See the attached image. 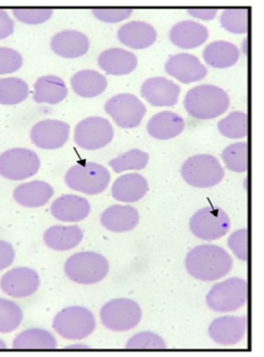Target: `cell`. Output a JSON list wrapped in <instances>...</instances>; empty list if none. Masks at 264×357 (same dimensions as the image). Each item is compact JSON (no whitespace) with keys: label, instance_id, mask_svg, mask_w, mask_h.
<instances>
[{"label":"cell","instance_id":"obj_1","mask_svg":"<svg viewBox=\"0 0 264 357\" xmlns=\"http://www.w3.org/2000/svg\"><path fill=\"white\" fill-rule=\"evenodd\" d=\"M185 266L192 278L210 282L219 280L232 271L233 259L218 245H201L188 252Z\"/></svg>","mask_w":264,"mask_h":357},{"label":"cell","instance_id":"obj_2","mask_svg":"<svg viewBox=\"0 0 264 357\" xmlns=\"http://www.w3.org/2000/svg\"><path fill=\"white\" fill-rule=\"evenodd\" d=\"M230 103L227 92L212 84L193 87L185 99V107L188 114L199 120L219 117L228 110Z\"/></svg>","mask_w":264,"mask_h":357},{"label":"cell","instance_id":"obj_3","mask_svg":"<svg viewBox=\"0 0 264 357\" xmlns=\"http://www.w3.org/2000/svg\"><path fill=\"white\" fill-rule=\"evenodd\" d=\"M106 257L94 252H82L72 255L65 264L68 278L79 284L91 285L100 282L109 273Z\"/></svg>","mask_w":264,"mask_h":357},{"label":"cell","instance_id":"obj_4","mask_svg":"<svg viewBox=\"0 0 264 357\" xmlns=\"http://www.w3.org/2000/svg\"><path fill=\"white\" fill-rule=\"evenodd\" d=\"M96 321L93 314L84 307H68L54 319L53 328L65 340L86 339L94 332Z\"/></svg>","mask_w":264,"mask_h":357},{"label":"cell","instance_id":"obj_5","mask_svg":"<svg viewBox=\"0 0 264 357\" xmlns=\"http://www.w3.org/2000/svg\"><path fill=\"white\" fill-rule=\"evenodd\" d=\"M181 176L193 188H210L223 181L225 172L213 155H198L186 160L181 167Z\"/></svg>","mask_w":264,"mask_h":357},{"label":"cell","instance_id":"obj_6","mask_svg":"<svg viewBox=\"0 0 264 357\" xmlns=\"http://www.w3.org/2000/svg\"><path fill=\"white\" fill-rule=\"evenodd\" d=\"M249 297L246 280L233 278L214 285L207 295V305L219 313H228L242 308Z\"/></svg>","mask_w":264,"mask_h":357},{"label":"cell","instance_id":"obj_7","mask_svg":"<svg viewBox=\"0 0 264 357\" xmlns=\"http://www.w3.org/2000/svg\"><path fill=\"white\" fill-rule=\"evenodd\" d=\"M110 179L109 172L95 162L75 165L68 170L65 176L68 188L87 195L103 192L109 185Z\"/></svg>","mask_w":264,"mask_h":357},{"label":"cell","instance_id":"obj_8","mask_svg":"<svg viewBox=\"0 0 264 357\" xmlns=\"http://www.w3.org/2000/svg\"><path fill=\"white\" fill-rule=\"evenodd\" d=\"M143 317L140 306L126 298L113 299L102 307L100 319L103 326L113 332H127L139 325Z\"/></svg>","mask_w":264,"mask_h":357},{"label":"cell","instance_id":"obj_9","mask_svg":"<svg viewBox=\"0 0 264 357\" xmlns=\"http://www.w3.org/2000/svg\"><path fill=\"white\" fill-rule=\"evenodd\" d=\"M40 158L28 149H11L0 155V176L9 181H24L39 172Z\"/></svg>","mask_w":264,"mask_h":357},{"label":"cell","instance_id":"obj_10","mask_svg":"<svg viewBox=\"0 0 264 357\" xmlns=\"http://www.w3.org/2000/svg\"><path fill=\"white\" fill-rule=\"evenodd\" d=\"M189 226L193 235L200 240L211 242L227 235L231 220L221 208L206 207L193 215Z\"/></svg>","mask_w":264,"mask_h":357},{"label":"cell","instance_id":"obj_11","mask_svg":"<svg viewBox=\"0 0 264 357\" xmlns=\"http://www.w3.org/2000/svg\"><path fill=\"white\" fill-rule=\"evenodd\" d=\"M105 111L118 126L124 129L138 127L147 112L145 104L138 97L130 93L113 96L106 102Z\"/></svg>","mask_w":264,"mask_h":357},{"label":"cell","instance_id":"obj_12","mask_svg":"<svg viewBox=\"0 0 264 357\" xmlns=\"http://www.w3.org/2000/svg\"><path fill=\"white\" fill-rule=\"evenodd\" d=\"M114 136L112 125L101 117H88L77 125L75 142L79 148L95 151L109 145Z\"/></svg>","mask_w":264,"mask_h":357},{"label":"cell","instance_id":"obj_13","mask_svg":"<svg viewBox=\"0 0 264 357\" xmlns=\"http://www.w3.org/2000/svg\"><path fill=\"white\" fill-rule=\"evenodd\" d=\"M39 287V275L29 267H16L11 269L0 280L2 292L18 299L32 296Z\"/></svg>","mask_w":264,"mask_h":357},{"label":"cell","instance_id":"obj_14","mask_svg":"<svg viewBox=\"0 0 264 357\" xmlns=\"http://www.w3.org/2000/svg\"><path fill=\"white\" fill-rule=\"evenodd\" d=\"M70 129V125L60 120H44L32 128L30 138L38 148L56 150L67 143Z\"/></svg>","mask_w":264,"mask_h":357},{"label":"cell","instance_id":"obj_15","mask_svg":"<svg viewBox=\"0 0 264 357\" xmlns=\"http://www.w3.org/2000/svg\"><path fill=\"white\" fill-rule=\"evenodd\" d=\"M180 87L166 77H152L141 85V94L148 103L157 107H171L178 101Z\"/></svg>","mask_w":264,"mask_h":357},{"label":"cell","instance_id":"obj_16","mask_svg":"<svg viewBox=\"0 0 264 357\" xmlns=\"http://www.w3.org/2000/svg\"><path fill=\"white\" fill-rule=\"evenodd\" d=\"M246 317L226 316L216 319L209 327V335L216 344L233 345L239 344L247 333Z\"/></svg>","mask_w":264,"mask_h":357},{"label":"cell","instance_id":"obj_17","mask_svg":"<svg viewBox=\"0 0 264 357\" xmlns=\"http://www.w3.org/2000/svg\"><path fill=\"white\" fill-rule=\"evenodd\" d=\"M166 70L169 75L185 84L199 82L208 73V70L199 59L190 54L171 56L166 61Z\"/></svg>","mask_w":264,"mask_h":357},{"label":"cell","instance_id":"obj_18","mask_svg":"<svg viewBox=\"0 0 264 357\" xmlns=\"http://www.w3.org/2000/svg\"><path fill=\"white\" fill-rule=\"evenodd\" d=\"M91 210V204L86 198L70 194L61 196L51 206L52 215L59 221L67 223L86 219Z\"/></svg>","mask_w":264,"mask_h":357},{"label":"cell","instance_id":"obj_19","mask_svg":"<svg viewBox=\"0 0 264 357\" xmlns=\"http://www.w3.org/2000/svg\"><path fill=\"white\" fill-rule=\"evenodd\" d=\"M51 48L54 53L63 58L77 59L88 52L89 40L79 31H62L52 38Z\"/></svg>","mask_w":264,"mask_h":357},{"label":"cell","instance_id":"obj_20","mask_svg":"<svg viewBox=\"0 0 264 357\" xmlns=\"http://www.w3.org/2000/svg\"><path fill=\"white\" fill-rule=\"evenodd\" d=\"M208 37V29L195 21L178 22L169 32L172 44L181 49H194L202 46Z\"/></svg>","mask_w":264,"mask_h":357},{"label":"cell","instance_id":"obj_21","mask_svg":"<svg viewBox=\"0 0 264 357\" xmlns=\"http://www.w3.org/2000/svg\"><path fill=\"white\" fill-rule=\"evenodd\" d=\"M157 31L143 21H133L122 26L118 31V39L131 49L143 50L152 46L157 40Z\"/></svg>","mask_w":264,"mask_h":357},{"label":"cell","instance_id":"obj_22","mask_svg":"<svg viewBox=\"0 0 264 357\" xmlns=\"http://www.w3.org/2000/svg\"><path fill=\"white\" fill-rule=\"evenodd\" d=\"M98 65L108 75H126L136 70L138 59L126 50L113 48L99 55Z\"/></svg>","mask_w":264,"mask_h":357},{"label":"cell","instance_id":"obj_23","mask_svg":"<svg viewBox=\"0 0 264 357\" xmlns=\"http://www.w3.org/2000/svg\"><path fill=\"white\" fill-rule=\"evenodd\" d=\"M139 213L137 209L124 205H113L101 214L100 221L108 231L125 233L135 229L139 224Z\"/></svg>","mask_w":264,"mask_h":357},{"label":"cell","instance_id":"obj_24","mask_svg":"<svg viewBox=\"0 0 264 357\" xmlns=\"http://www.w3.org/2000/svg\"><path fill=\"white\" fill-rule=\"evenodd\" d=\"M148 191L147 179L139 174H125L113 183L114 199L124 203H134L143 199Z\"/></svg>","mask_w":264,"mask_h":357},{"label":"cell","instance_id":"obj_25","mask_svg":"<svg viewBox=\"0 0 264 357\" xmlns=\"http://www.w3.org/2000/svg\"><path fill=\"white\" fill-rule=\"evenodd\" d=\"M185 122L180 115L171 111H162L150 118L148 123V133L157 139H171L183 133Z\"/></svg>","mask_w":264,"mask_h":357},{"label":"cell","instance_id":"obj_26","mask_svg":"<svg viewBox=\"0 0 264 357\" xmlns=\"http://www.w3.org/2000/svg\"><path fill=\"white\" fill-rule=\"evenodd\" d=\"M54 189L48 182L34 181L21 184L14 190V200L21 206L39 208L53 197Z\"/></svg>","mask_w":264,"mask_h":357},{"label":"cell","instance_id":"obj_27","mask_svg":"<svg viewBox=\"0 0 264 357\" xmlns=\"http://www.w3.org/2000/svg\"><path fill=\"white\" fill-rule=\"evenodd\" d=\"M84 238L79 226H54L44 234L47 247L56 252H67L77 248Z\"/></svg>","mask_w":264,"mask_h":357},{"label":"cell","instance_id":"obj_28","mask_svg":"<svg viewBox=\"0 0 264 357\" xmlns=\"http://www.w3.org/2000/svg\"><path fill=\"white\" fill-rule=\"evenodd\" d=\"M67 85L61 77L56 75H45L34 84L33 98L37 103H48L55 105L62 102L68 96Z\"/></svg>","mask_w":264,"mask_h":357},{"label":"cell","instance_id":"obj_29","mask_svg":"<svg viewBox=\"0 0 264 357\" xmlns=\"http://www.w3.org/2000/svg\"><path fill=\"white\" fill-rule=\"evenodd\" d=\"M203 58L210 67L228 68L238 63L240 51L232 43L216 41L205 48Z\"/></svg>","mask_w":264,"mask_h":357},{"label":"cell","instance_id":"obj_30","mask_svg":"<svg viewBox=\"0 0 264 357\" xmlns=\"http://www.w3.org/2000/svg\"><path fill=\"white\" fill-rule=\"evenodd\" d=\"M70 82L75 94L84 98L100 96L107 87V79L104 75L91 70H80L75 73Z\"/></svg>","mask_w":264,"mask_h":357},{"label":"cell","instance_id":"obj_31","mask_svg":"<svg viewBox=\"0 0 264 357\" xmlns=\"http://www.w3.org/2000/svg\"><path fill=\"white\" fill-rule=\"evenodd\" d=\"M13 345L14 349H55L56 340L48 331L30 328L19 333Z\"/></svg>","mask_w":264,"mask_h":357},{"label":"cell","instance_id":"obj_32","mask_svg":"<svg viewBox=\"0 0 264 357\" xmlns=\"http://www.w3.org/2000/svg\"><path fill=\"white\" fill-rule=\"evenodd\" d=\"M29 96V86L17 77L0 79V104L16 105L23 102Z\"/></svg>","mask_w":264,"mask_h":357},{"label":"cell","instance_id":"obj_33","mask_svg":"<svg viewBox=\"0 0 264 357\" xmlns=\"http://www.w3.org/2000/svg\"><path fill=\"white\" fill-rule=\"evenodd\" d=\"M219 132L228 139H242L249 133V117L246 113L235 111L218 123Z\"/></svg>","mask_w":264,"mask_h":357},{"label":"cell","instance_id":"obj_34","mask_svg":"<svg viewBox=\"0 0 264 357\" xmlns=\"http://www.w3.org/2000/svg\"><path fill=\"white\" fill-rule=\"evenodd\" d=\"M150 155L145 151L133 149L113 158L109 165L116 174L126 172V170H141L147 167Z\"/></svg>","mask_w":264,"mask_h":357},{"label":"cell","instance_id":"obj_35","mask_svg":"<svg viewBox=\"0 0 264 357\" xmlns=\"http://www.w3.org/2000/svg\"><path fill=\"white\" fill-rule=\"evenodd\" d=\"M224 162L233 172H246L249 169V146L235 143L227 146L222 153Z\"/></svg>","mask_w":264,"mask_h":357},{"label":"cell","instance_id":"obj_36","mask_svg":"<svg viewBox=\"0 0 264 357\" xmlns=\"http://www.w3.org/2000/svg\"><path fill=\"white\" fill-rule=\"evenodd\" d=\"M22 321V309L16 303L0 298V333L14 332Z\"/></svg>","mask_w":264,"mask_h":357},{"label":"cell","instance_id":"obj_37","mask_svg":"<svg viewBox=\"0 0 264 357\" xmlns=\"http://www.w3.org/2000/svg\"><path fill=\"white\" fill-rule=\"evenodd\" d=\"M222 27L233 34H244L249 30V9H226L222 14Z\"/></svg>","mask_w":264,"mask_h":357},{"label":"cell","instance_id":"obj_38","mask_svg":"<svg viewBox=\"0 0 264 357\" xmlns=\"http://www.w3.org/2000/svg\"><path fill=\"white\" fill-rule=\"evenodd\" d=\"M127 349H166V344L155 333H137L127 342Z\"/></svg>","mask_w":264,"mask_h":357},{"label":"cell","instance_id":"obj_39","mask_svg":"<svg viewBox=\"0 0 264 357\" xmlns=\"http://www.w3.org/2000/svg\"><path fill=\"white\" fill-rule=\"evenodd\" d=\"M14 17L24 24L38 25L48 21L53 15L49 8H17L13 9Z\"/></svg>","mask_w":264,"mask_h":357},{"label":"cell","instance_id":"obj_40","mask_svg":"<svg viewBox=\"0 0 264 357\" xmlns=\"http://www.w3.org/2000/svg\"><path fill=\"white\" fill-rule=\"evenodd\" d=\"M22 66L23 58L17 51L0 48V75L17 72Z\"/></svg>","mask_w":264,"mask_h":357},{"label":"cell","instance_id":"obj_41","mask_svg":"<svg viewBox=\"0 0 264 357\" xmlns=\"http://www.w3.org/2000/svg\"><path fill=\"white\" fill-rule=\"evenodd\" d=\"M228 245L240 261L249 259V231L247 229L235 231L228 238Z\"/></svg>","mask_w":264,"mask_h":357},{"label":"cell","instance_id":"obj_42","mask_svg":"<svg viewBox=\"0 0 264 357\" xmlns=\"http://www.w3.org/2000/svg\"><path fill=\"white\" fill-rule=\"evenodd\" d=\"M93 15L98 20L105 23H118L129 18L133 13L130 8H96L93 10Z\"/></svg>","mask_w":264,"mask_h":357},{"label":"cell","instance_id":"obj_43","mask_svg":"<svg viewBox=\"0 0 264 357\" xmlns=\"http://www.w3.org/2000/svg\"><path fill=\"white\" fill-rule=\"evenodd\" d=\"M15 250L10 243L0 241V271H4L13 264Z\"/></svg>","mask_w":264,"mask_h":357},{"label":"cell","instance_id":"obj_44","mask_svg":"<svg viewBox=\"0 0 264 357\" xmlns=\"http://www.w3.org/2000/svg\"><path fill=\"white\" fill-rule=\"evenodd\" d=\"M14 31V22L6 11L0 9V40L6 39Z\"/></svg>","mask_w":264,"mask_h":357},{"label":"cell","instance_id":"obj_45","mask_svg":"<svg viewBox=\"0 0 264 357\" xmlns=\"http://www.w3.org/2000/svg\"><path fill=\"white\" fill-rule=\"evenodd\" d=\"M189 15L201 20L210 21L216 17L218 9L214 8H191L187 10Z\"/></svg>","mask_w":264,"mask_h":357},{"label":"cell","instance_id":"obj_46","mask_svg":"<svg viewBox=\"0 0 264 357\" xmlns=\"http://www.w3.org/2000/svg\"><path fill=\"white\" fill-rule=\"evenodd\" d=\"M68 349H87L88 347L84 344H75L72 347H68Z\"/></svg>","mask_w":264,"mask_h":357},{"label":"cell","instance_id":"obj_47","mask_svg":"<svg viewBox=\"0 0 264 357\" xmlns=\"http://www.w3.org/2000/svg\"><path fill=\"white\" fill-rule=\"evenodd\" d=\"M7 345L6 342H3V340H0V349H6Z\"/></svg>","mask_w":264,"mask_h":357}]
</instances>
